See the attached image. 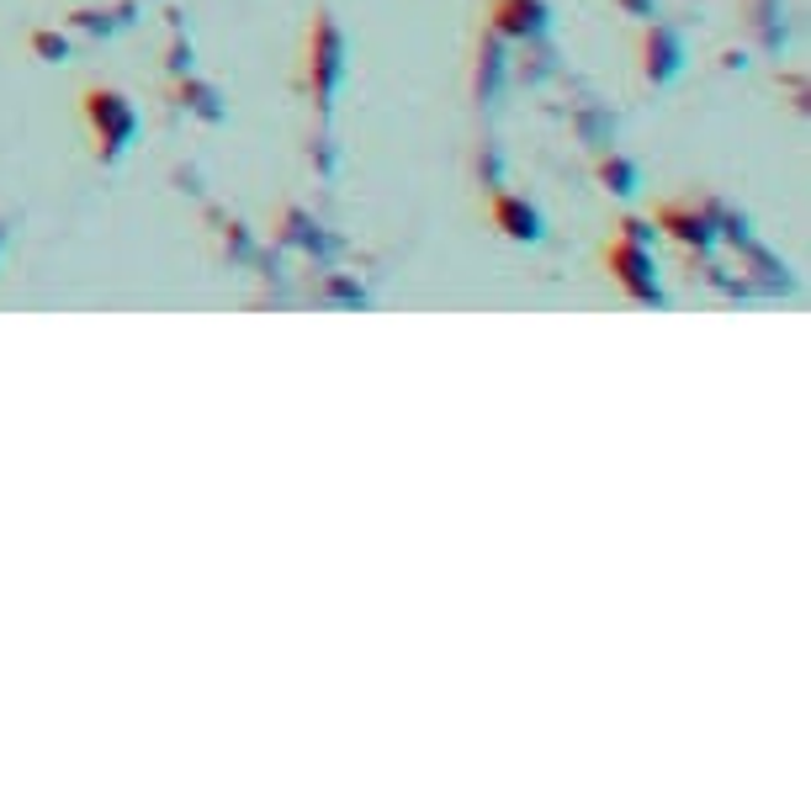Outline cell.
I'll return each instance as SVG.
<instances>
[{
    "mask_svg": "<svg viewBox=\"0 0 811 811\" xmlns=\"http://www.w3.org/2000/svg\"><path fill=\"white\" fill-rule=\"evenodd\" d=\"M494 217L509 239H536V213L525 202H509V196H494Z\"/></svg>",
    "mask_w": 811,
    "mask_h": 811,
    "instance_id": "3",
    "label": "cell"
},
{
    "mask_svg": "<svg viewBox=\"0 0 811 811\" xmlns=\"http://www.w3.org/2000/svg\"><path fill=\"white\" fill-rule=\"evenodd\" d=\"M599 175H605V181H616L610 191H631V165H626V160H605Z\"/></svg>",
    "mask_w": 811,
    "mask_h": 811,
    "instance_id": "5",
    "label": "cell"
},
{
    "mask_svg": "<svg viewBox=\"0 0 811 811\" xmlns=\"http://www.w3.org/2000/svg\"><path fill=\"white\" fill-rule=\"evenodd\" d=\"M504 32H536L541 27V6L536 0H509V17H499Z\"/></svg>",
    "mask_w": 811,
    "mask_h": 811,
    "instance_id": "4",
    "label": "cell"
},
{
    "mask_svg": "<svg viewBox=\"0 0 811 811\" xmlns=\"http://www.w3.org/2000/svg\"><path fill=\"white\" fill-rule=\"evenodd\" d=\"M610 265H616V282L626 286L631 297H658V276H652V255H647V250L616 244V250H610Z\"/></svg>",
    "mask_w": 811,
    "mask_h": 811,
    "instance_id": "2",
    "label": "cell"
},
{
    "mask_svg": "<svg viewBox=\"0 0 811 811\" xmlns=\"http://www.w3.org/2000/svg\"><path fill=\"white\" fill-rule=\"evenodd\" d=\"M85 112H91L95 133H101V143H107V154H118L122 143L133 139V107H128L122 95L91 91V95H85Z\"/></svg>",
    "mask_w": 811,
    "mask_h": 811,
    "instance_id": "1",
    "label": "cell"
}]
</instances>
